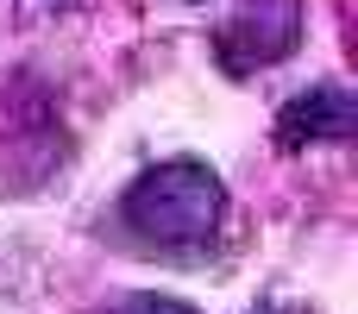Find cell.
I'll use <instances>...</instances> for the list:
<instances>
[{"label": "cell", "instance_id": "3957f363", "mask_svg": "<svg viewBox=\"0 0 358 314\" xmlns=\"http://www.w3.org/2000/svg\"><path fill=\"white\" fill-rule=\"evenodd\" d=\"M352 132H358V101L346 82H315V88L289 94L271 120V145L283 157H296L308 145H346Z\"/></svg>", "mask_w": 358, "mask_h": 314}, {"label": "cell", "instance_id": "277c9868", "mask_svg": "<svg viewBox=\"0 0 358 314\" xmlns=\"http://www.w3.org/2000/svg\"><path fill=\"white\" fill-rule=\"evenodd\" d=\"M101 314H201V308H195V302H182V296H151V290H138V296L107 302Z\"/></svg>", "mask_w": 358, "mask_h": 314}, {"label": "cell", "instance_id": "7a4b0ae2", "mask_svg": "<svg viewBox=\"0 0 358 314\" xmlns=\"http://www.w3.org/2000/svg\"><path fill=\"white\" fill-rule=\"evenodd\" d=\"M302 44V0H239L214 31V63L227 76H258Z\"/></svg>", "mask_w": 358, "mask_h": 314}, {"label": "cell", "instance_id": "5b68a950", "mask_svg": "<svg viewBox=\"0 0 358 314\" xmlns=\"http://www.w3.org/2000/svg\"><path fill=\"white\" fill-rule=\"evenodd\" d=\"M245 314H315L308 302H258V308H245Z\"/></svg>", "mask_w": 358, "mask_h": 314}, {"label": "cell", "instance_id": "6da1fadb", "mask_svg": "<svg viewBox=\"0 0 358 314\" xmlns=\"http://www.w3.org/2000/svg\"><path fill=\"white\" fill-rule=\"evenodd\" d=\"M120 227L132 233V245L157 258H201L227 227V183L201 157L145 164L120 189Z\"/></svg>", "mask_w": 358, "mask_h": 314}]
</instances>
